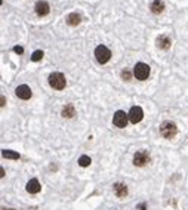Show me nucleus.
<instances>
[{"label": "nucleus", "instance_id": "f257e3e1", "mask_svg": "<svg viewBox=\"0 0 188 210\" xmlns=\"http://www.w3.org/2000/svg\"><path fill=\"white\" fill-rule=\"evenodd\" d=\"M49 84H51V87L56 89V90H62L67 86L65 76L62 73H52L49 76Z\"/></svg>", "mask_w": 188, "mask_h": 210}, {"label": "nucleus", "instance_id": "f03ea898", "mask_svg": "<svg viewBox=\"0 0 188 210\" xmlns=\"http://www.w3.org/2000/svg\"><path fill=\"white\" fill-rule=\"evenodd\" d=\"M160 133H162L163 138L172 139V138H175L176 133H178V127H176L175 123H172V121H164V123H162V126H160Z\"/></svg>", "mask_w": 188, "mask_h": 210}, {"label": "nucleus", "instance_id": "7ed1b4c3", "mask_svg": "<svg viewBox=\"0 0 188 210\" xmlns=\"http://www.w3.org/2000/svg\"><path fill=\"white\" fill-rule=\"evenodd\" d=\"M95 58H96V61H98L99 64H105V62H108L110 58H111V52H110V49H108L107 46L99 44V46H96V49H95Z\"/></svg>", "mask_w": 188, "mask_h": 210}, {"label": "nucleus", "instance_id": "20e7f679", "mask_svg": "<svg viewBox=\"0 0 188 210\" xmlns=\"http://www.w3.org/2000/svg\"><path fill=\"white\" fill-rule=\"evenodd\" d=\"M150 160H151V157H150L148 151L139 150V151H136L135 155H133V164H135L136 167H144V166H147V164L150 163Z\"/></svg>", "mask_w": 188, "mask_h": 210}, {"label": "nucleus", "instance_id": "39448f33", "mask_svg": "<svg viewBox=\"0 0 188 210\" xmlns=\"http://www.w3.org/2000/svg\"><path fill=\"white\" fill-rule=\"evenodd\" d=\"M133 74H135V77L138 80L144 82V80H147L150 77V67L147 64H144V62H138L135 65V68H133Z\"/></svg>", "mask_w": 188, "mask_h": 210}, {"label": "nucleus", "instance_id": "423d86ee", "mask_svg": "<svg viewBox=\"0 0 188 210\" xmlns=\"http://www.w3.org/2000/svg\"><path fill=\"white\" fill-rule=\"evenodd\" d=\"M128 118H129V114H126L125 111H117L116 114H114V117H113V123H114V126L117 127H125L128 124Z\"/></svg>", "mask_w": 188, "mask_h": 210}, {"label": "nucleus", "instance_id": "0eeeda50", "mask_svg": "<svg viewBox=\"0 0 188 210\" xmlns=\"http://www.w3.org/2000/svg\"><path fill=\"white\" fill-rule=\"evenodd\" d=\"M142 117H144V111H142L141 107H132V108H130V111H129V120H130L133 124L139 123V121L142 120Z\"/></svg>", "mask_w": 188, "mask_h": 210}, {"label": "nucleus", "instance_id": "6e6552de", "mask_svg": "<svg viewBox=\"0 0 188 210\" xmlns=\"http://www.w3.org/2000/svg\"><path fill=\"white\" fill-rule=\"evenodd\" d=\"M15 93H17L18 98H21V99H30L31 98V89H30V86H27V84H21V86H18L17 89H15Z\"/></svg>", "mask_w": 188, "mask_h": 210}, {"label": "nucleus", "instance_id": "1a4fd4ad", "mask_svg": "<svg viewBox=\"0 0 188 210\" xmlns=\"http://www.w3.org/2000/svg\"><path fill=\"white\" fill-rule=\"evenodd\" d=\"M49 12H51V6H49L48 2L40 0V2L36 3V13H37L39 17H44V15H48Z\"/></svg>", "mask_w": 188, "mask_h": 210}, {"label": "nucleus", "instance_id": "9d476101", "mask_svg": "<svg viewBox=\"0 0 188 210\" xmlns=\"http://www.w3.org/2000/svg\"><path fill=\"white\" fill-rule=\"evenodd\" d=\"M40 189H42V185H40V182L37 181V179H30L28 181V184H27V191L30 194H37L40 193Z\"/></svg>", "mask_w": 188, "mask_h": 210}, {"label": "nucleus", "instance_id": "9b49d317", "mask_svg": "<svg viewBox=\"0 0 188 210\" xmlns=\"http://www.w3.org/2000/svg\"><path fill=\"white\" fill-rule=\"evenodd\" d=\"M113 189H114V194H116L117 197H120V198H123V197H126V195H128V188H126V185H125V184H120V182H117V184H114Z\"/></svg>", "mask_w": 188, "mask_h": 210}, {"label": "nucleus", "instance_id": "f8f14e48", "mask_svg": "<svg viewBox=\"0 0 188 210\" xmlns=\"http://www.w3.org/2000/svg\"><path fill=\"white\" fill-rule=\"evenodd\" d=\"M171 40L166 37V36H160V37H157V48H160V49H169L171 48Z\"/></svg>", "mask_w": 188, "mask_h": 210}, {"label": "nucleus", "instance_id": "ddd939ff", "mask_svg": "<svg viewBox=\"0 0 188 210\" xmlns=\"http://www.w3.org/2000/svg\"><path fill=\"white\" fill-rule=\"evenodd\" d=\"M163 10H164V3L162 0H154L151 3V12L153 13H162Z\"/></svg>", "mask_w": 188, "mask_h": 210}, {"label": "nucleus", "instance_id": "4468645a", "mask_svg": "<svg viewBox=\"0 0 188 210\" xmlns=\"http://www.w3.org/2000/svg\"><path fill=\"white\" fill-rule=\"evenodd\" d=\"M80 21H82V17L79 15V13H70L68 17H67V22H68V25H73V27H76L80 24Z\"/></svg>", "mask_w": 188, "mask_h": 210}, {"label": "nucleus", "instance_id": "2eb2a0df", "mask_svg": "<svg viewBox=\"0 0 188 210\" xmlns=\"http://www.w3.org/2000/svg\"><path fill=\"white\" fill-rule=\"evenodd\" d=\"M76 114V109H74V107L71 105V104H68V105H65L64 108H62V117H67V118H71L73 116Z\"/></svg>", "mask_w": 188, "mask_h": 210}, {"label": "nucleus", "instance_id": "dca6fc26", "mask_svg": "<svg viewBox=\"0 0 188 210\" xmlns=\"http://www.w3.org/2000/svg\"><path fill=\"white\" fill-rule=\"evenodd\" d=\"M2 155L5 157V158H10V160H19V154L15 151H12V150H3L2 152Z\"/></svg>", "mask_w": 188, "mask_h": 210}, {"label": "nucleus", "instance_id": "f3484780", "mask_svg": "<svg viewBox=\"0 0 188 210\" xmlns=\"http://www.w3.org/2000/svg\"><path fill=\"white\" fill-rule=\"evenodd\" d=\"M90 163H92V160H90V157H87V155H82V157L79 158V164H80L82 167H87Z\"/></svg>", "mask_w": 188, "mask_h": 210}, {"label": "nucleus", "instance_id": "a211bd4d", "mask_svg": "<svg viewBox=\"0 0 188 210\" xmlns=\"http://www.w3.org/2000/svg\"><path fill=\"white\" fill-rule=\"evenodd\" d=\"M43 55H44V53H43L42 51H36L34 53L31 55V61H34V62H37V61H40V59L43 58Z\"/></svg>", "mask_w": 188, "mask_h": 210}, {"label": "nucleus", "instance_id": "6ab92c4d", "mask_svg": "<svg viewBox=\"0 0 188 210\" xmlns=\"http://www.w3.org/2000/svg\"><path fill=\"white\" fill-rule=\"evenodd\" d=\"M121 77L125 80H130V73H129L128 70H125V71H121Z\"/></svg>", "mask_w": 188, "mask_h": 210}, {"label": "nucleus", "instance_id": "aec40b11", "mask_svg": "<svg viewBox=\"0 0 188 210\" xmlns=\"http://www.w3.org/2000/svg\"><path fill=\"white\" fill-rule=\"evenodd\" d=\"M13 51L17 52V53H22V52H24V49H22L21 46H15V48H13Z\"/></svg>", "mask_w": 188, "mask_h": 210}, {"label": "nucleus", "instance_id": "412c9836", "mask_svg": "<svg viewBox=\"0 0 188 210\" xmlns=\"http://www.w3.org/2000/svg\"><path fill=\"white\" fill-rule=\"evenodd\" d=\"M5 102H6L5 96H2V102H0V105H2V107H5Z\"/></svg>", "mask_w": 188, "mask_h": 210}, {"label": "nucleus", "instance_id": "4be33fe9", "mask_svg": "<svg viewBox=\"0 0 188 210\" xmlns=\"http://www.w3.org/2000/svg\"><path fill=\"white\" fill-rule=\"evenodd\" d=\"M5 176V170H3V167L0 169V178H3Z\"/></svg>", "mask_w": 188, "mask_h": 210}]
</instances>
